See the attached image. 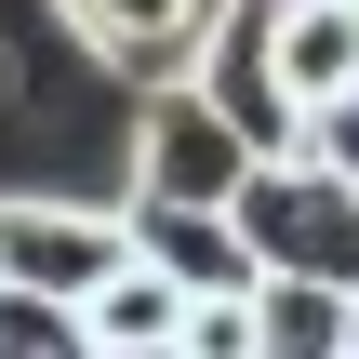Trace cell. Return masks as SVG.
Here are the masks:
<instances>
[{"instance_id":"obj_1","label":"cell","mask_w":359,"mask_h":359,"mask_svg":"<svg viewBox=\"0 0 359 359\" xmlns=\"http://www.w3.org/2000/svg\"><path fill=\"white\" fill-rule=\"evenodd\" d=\"M240 240L253 266H306V280H359V173H333L320 147H253L240 173Z\"/></svg>"},{"instance_id":"obj_2","label":"cell","mask_w":359,"mask_h":359,"mask_svg":"<svg viewBox=\"0 0 359 359\" xmlns=\"http://www.w3.org/2000/svg\"><path fill=\"white\" fill-rule=\"evenodd\" d=\"M253 173V133L173 67V80H133V187L120 200H240Z\"/></svg>"},{"instance_id":"obj_3","label":"cell","mask_w":359,"mask_h":359,"mask_svg":"<svg viewBox=\"0 0 359 359\" xmlns=\"http://www.w3.org/2000/svg\"><path fill=\"white\" fill-rule=\"evenodd\" d=\"M120 253H133V226L107 200H67V187H13L0 200V280H27V293H67L80 306Z\"/></svg>"},{"instance_id":"obj_4","label":"cell","mask_w":359,"mask_h":359,"mask_svg":"<svg viewBox=\"0 0 359 359\" xmlns=\"http://www.w3.org/2000/svg\"><path fill=\"white\" fill-rule=\"evenodd\" d=\"M187 80L253 133V147H306V120H293V93H280V67H266V0H213V27H200V53H187Z\"/></svg>"},{"instance_id":"obj_5","label":"cell","mask_w":359,"mask_h":359,"mask_svg":"<svg viewBox=\"0 0 359 359\" xmlns=\"http://www.w3.org/2000/svg\"><path fill=\"white\" fill-rule=\"evenodd\" d=\"M187 320H200V293H187L173 266L120 253V266L80 293V359H173V346H187Z\"/></svg>"},{"instance_id":"obj_6","label":"cell","mask_w":359,"mask_h":359,"mask_svg":"<svg viewBox=\"0 0 359 359\" xmlns=\"http://www.w3.org/2000/svg\"><path fill=\"white\" fill-rule=\"evenodd\" d=\"M120 226H133V253L173 266L187 293H253V240H240L226 200H120Z\"/></svg>"},{"instance_id":"obj_7","label":"cell","mask_w":359,"mask_h":359,"mask_svg":"<svg viewBox=\"0 0 359 359\" xmlns=\"http://www.w3.org/2000/svg\"><path fill=\"white\" fill-rule=\"evenodd\" d=\"M67 13V40L93 53V67H120V80H173L187 53H200V27H213V0H53Z\"/></svg>"},{"instance_id":"obj_8","label":"cell","mask_w":359,"mask_h":359,"mask_svg":"<svg viewBox=\"0 0 359 359\" xmlns=\"http://www.w3.org/2000/svg\"><path fill=\"white\" fill-rule=\"evenodd\" d=\"M266 67H280L293 120H320L359 80V0H266Z\"/></svg>"},{"instance_id":"obj_9","label":"cell","mask_w":359,"mask_h":359,"mask_svg":"<svg viewBox=\"0 0 359 359\" xmlns=\"http://www.w3.org/2000/svg\"><path fill=\"white\" fill-rule=\"evenodd\" d=\"M346 346V280L253 266V359H333Z\"/></svg>"},{"instance_id":"obj_10","label":"cell","mask_w":359,"mask_h":359,"mask_svg":"<svg viewBox=\"0 0 359 359\" xmlns=\"http://www.w3.org/2000/svg\"><path fill=\"white\" fill-rule=\"evenodd\" d=\"M0 359H80V306H67V293L0 280Z\"/></svg>"},{"instance_id":"obj_11","label":"cell","mask_w":359,"mask_h":359,"mask_svg":"<svg viewBox=\"0 0 359 359\" xmlns=\"http://www.w3.org/2000/svg\"><path fill=\"white\" fill-rule=\"evenodd\" d=\"M306 147H320L333 173H359V80H346V93H333V107H320V120H306Z\"/></svg>"},{"instance_id":"obj_12","label":"cell","mask_w":359,"mask_h":359,"mask_svg":"<svg viewBox=\"0 0 359 359\" xmlns=\"http://www.w3.org/2000/svg\"><path fill=\"white\" fill-rule=\"evenodd\" d=\"M346 346H359V280H346Z\"/></svg>"}]
</instances>
